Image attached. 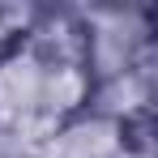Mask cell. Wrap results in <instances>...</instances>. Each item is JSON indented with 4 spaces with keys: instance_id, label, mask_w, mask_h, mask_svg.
I'll use <instances>...</instances> for the list:
<instances>
[{
    "instance_id": "1",
    "label": "cell",
    "mask_w": 158,
    "mask_h": 158,
    "mask_svg": "<svg viewBox=\"0 0 158 158\" xmlns=\"http://www.w3.org/2000/svg\"><path fill=\"white\" fill-rule=\"evenodd\" d=\"M90 73L77 60H56L26 39L0 56V137L39 145L90 103Z\"/></svg>"
},
{
    "instance_id": "3",
    "label": "cell",
    "mask_w": 158,
    "mask_h": 158,
    "mask_svg": "<svg viewBox=\"0 0 158 158\" xmlns=\"http://www.w3.org/2000/svg\"><path fill=\"white\" fill-rule=\"evenodd\" d=\"M30 158H128L124 145V124L94 115V111H81L73 120H64L52 137H43Z\"/></svg>"
},
{
    "instance_id": "2",
    "label": "cell",
    "mask_w": 158,
    "mask_h": 158,
    "mask_svg": "<svg viewBox=\"0 0 158 158\" xmlns=\"http://www.w3.org/2000/svg\"><path fill=\"white\" fill-rule=\"evenodd\" d=\"M81 17V43H85V73L90 85L124 77L132 69L150 64V13L141 9H90Z\"/></svg>"
}]
</instances>
